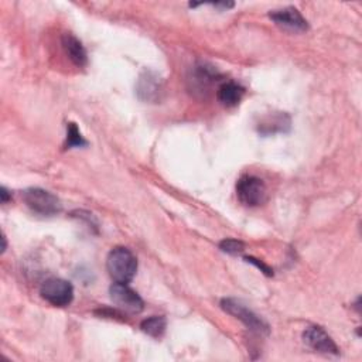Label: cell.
I'll list each match as a JSON object with an SVG mask.
<instances>
[{"instance_id": "cell-12", "label": "cell", "mask_w": 362, "mask_h": 362, "mask_svg": "<svg viewBox=\"0 0 362 362\" xmlns=\"http://www.w3.org/2000/svg\"><path fill=\"white\" fill-rule=\"evenodd\" d=\"M218 74L212 67L198 65L193 71V78L190 79L193 89L197 92H207L208 88L216 81Z\"/></svg>"}, {"instance_id": "cell-10", "label": "cell", "mask_w": 362, "mask_h": 362, "mask_svg": "<svg viewBox=\"0 0 362 362\" xmlns=\"http://www.w3.org/2000/svg\"><path fill=\"white\" fill-rule=\"evenodd\" d=\"M245 95V89L244 86H240L239 84L233 82V81H228V82H222L218 86L216 91V98L218 101L226 106V108H233L236 106L240 101H243Z\"/></svg>"}, {"instance_id": "cell-6", "label": "cell", "mask_w": 362, "mask_h": 362, "mask_svg": "<svg viewBox=\"0 0 362 362\" xmlns=\"http://www.w3.org/2000/svg\"><path fill=\"white\" fill-rule=\"evenodd\" d=\"M110 299L116 307L129 314H138L143 310L145 303L142 297L128 286V283H113L109 289Z\"/></svg>"}, {"instance_id": "cell-14", "label": "cell", "mask_w": 362, "mask_h": 362, "mask_svg": "<svg viewBox=\"0 0 362 362\" xmlns=\"http://www.w3.org/2000/svg\"><path fill=\"white\" fill-rule=\"evenodd\" d=\"M166 327H167V320L162 316L149 317V318L143 320L141 324L142 331L153 338H160L164 334Z\"/></svg>"}, {"instance_id": "cell-8", "label": "cell", "mask_w": 362, "mask_h": 362, "mask_svg": "<svg viewBox=\"0 0 362 362\" xmlns=\"http://www.w3.org/2000/svg\"><path fill=\"white\" fill-rule=\"evenodd\" d=\"M269 16L279 27L287 32L303 33V32H307L309 29L307 20L302 16V13L296 8H285L280 11H275Z\"/></svg>"}, {"instance_id": "cell-16", "label": "cell", "mask_w": 362, "mask_h": 362, "mask_svg": "<svg viewBox=\"0 0 362 362\" xmlns=\"http://www.w3.org/2000/svg\"><path fill=\"white\" fill-rule=\"evenodd\" d=\"M219 250L228 255H239L245 251V244L238 239H224L219 243Z\"/></svg>"}, {"instance_id": "cell-11", "label": "cell", "mask_w": 362, "mask_h": 362, "mask_svg": "<svg viewBox=\"0 0 362 362\" xmlns=\"http://www.w3.org/2000/svg\"><path fill=\"white\" fill-rule=\"evenodd\" d=\"M63 49L68 58L77 65V67H85L88 64V56L86 50L82 46V43L72 34H64L63 36Z\"/></svg>"}, {"instance_id": "cell-4", "label": "cell", "mask_w": 362, "mask_h": 362, "mask_svg": "<svg viewBox=\"0 0 362 362\" xmlns=\"http://www.w3.org/2000/svg\"><path fill=\"white\" fill-rule=\"evenodd\" d=\"M236 195L245 207H258L266 200V186L259 177L243 176L236 183Z\"/></svg>"}, {"instance_id": "cell-3", "label": "cell", "mask_w": 362, "mask_h": 362, "mask_svg": "<svg viewBox=\"0 0 362 362\" xmlns=\"http://www.w3.org/2000/svg\"><path fill=\"white\" fill-rule=\"evenodd\" d=\"M221 307L228 314L233 316L239 321H243L251 331H254L257 334H261V335H268L269 334V331H271L269 325L258 314H255L251 309H248L245 304H243L239 300L224 299V300H221Z\"/></svg>"}, {"instance_id": "cell-2", "label": "cell", "mask_w": 362, "mask_h": 362, "mask_svg": "<svg viewBox=\"0 0 362 362\" xmlns=\"http://www.w3.org/2000/svg\"><path fill=\"white\" fill-rule=\"evenodd\" d=\"M23 201L34 214L41 216H53L60 214L63 209L61 201L54 194L39 187L25 190Z\"/></svg>"}, {"instance_id": "cell-7", "label": "cell", "mask_w": 362, "mask_h": 362, "mask_svg": "<svg viewBox=\"0 0 362 362\" xmlns=\"http://www.w3.org/2000/svg\"><path fill=\"white\" fill-rule=\"evenodd\" d=\"M304 342L316 352L321 354H338V347L334 342V340L327 334V331L318 325H311L306 328L303 332Z\"/></svg>"}, {"instance_id": "cell-17", "label": "cell", "mask_w": 362, "mask_h": 362, "mask_svg": "<svg viewBox=\"0 0 362 362\" xmlns=\"http://www.w3.org/2000/svg\"><path fill=\"white\" fill-rule=\"evenodd\" d=\"M245 261L250 262V264H252V265H255V266H257L258 269H261V272H264L266 276H273V271H272L268 265H265L264 262H259L258 259H255V258H252V257L245 258Z\"/></svg>"}, {"instance_id": "cell-5", "label": "cell", "mask_w": 362, "mask_h": 362, "mask_svg": "<svg viewBox=\"0 0 362 362\" xmlns=\"http://www.w3.org/2000/svg\"><path fill=\"white\" fill-rule=\"evenodd\" d=\"M41 297L56 307H65L71 304L74 299V287L70 282L60 279V278H51L47 279L40 289Z\"/></svg>"}, {"instance_id": "cell-15", "label": "cell", "mask_w": 362, "mask_h": 362, "mask_svg": "<svg viewBox=\"0 0 362 362\" xmlns=\"http://www.w3.org/2000/svg\"><path fill=\"white\" fill-rule=\"evenodd\" d=\"M88 142L84 139V136L81 135L78 127L75 124H68L67 127V142H65V148L67 149H74V148H84L86 146Z\"/></svg>"}, {"instance_id": "cell-18", "label": "cell", "mask_w": 362, "mask_h": 362, "mask_svg": "<svg viewBox=\"0 0 362 362\" xmlns=\"http://www.w3.org/2000/svg\"><path fill=\"white\" fill-rule=\"evenodd\" d=\"M0 197H2V204H6L12 195H11V193L8 191L6 187H2V188H0Z\"/></svg>"}, {"instance_id": "cell-9", "label": "cell", "mask_w": 362, "mask_h": 362, "mask_svg": "<svg viewBox=\"0 0 362 362\" xmlns=\"http://www.w3.org/2000/svg\"><path fill=\"white\" fill-rule=\"evenodd\" d=\"M136 93L142 101L156 103L162 99L163 82L155 72L145 71L139 77V81L136 85Z\"/></svg>"}, {"instance_id": "cell-1", "label": "cell", "mask_w": 362, "mask_h": 362, "mask_svg": "<svg viewBox=\"0 0 362 362\" xmlns=\"http://www.w3.org/2000/svg\"><path fill=\"white\" fill-rule=\"evenodd\" d=\"M106 269L113 282L129 283L138 272V259L128 248L117 247L109 252Z\"/></svg>"}, {"instance_id": "cell-13", "label": "cell", "mask_w": 362, "mask_h": 362, "mask_svg": "<svg viewBox=\"0 0 362 362\" xmlns=\"http://www.w3.org/2000/svg\"><path fill=\"white\" fill-rule=\"evenodd\" d=\"M286 128H290V117L285 113H279L268 117L265 122H262L259 127V132L264 135H273L276 132H286Z\"/></svg>"}]
</instances>
